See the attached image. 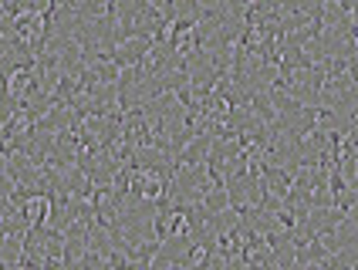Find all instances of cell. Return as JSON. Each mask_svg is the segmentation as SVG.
Listing matches in <instances>:
<instances>
[{"instance_id": "6da1fadb", "label": "cell", "mask_w": 358, "mask_h": 270, "mask_svg": "<svg viewBox=\"0 0 358 270\" xmlns=\"http://www.w3.org/2000/svg\"><path fill=\"white\" fill-rule=\"evenodd\" d=\"M55 216H58V206H55V196L51 193H27L24 196V203H20V220H24V227L31 233L55 227Z\"/></svg>"}]
</instances>
